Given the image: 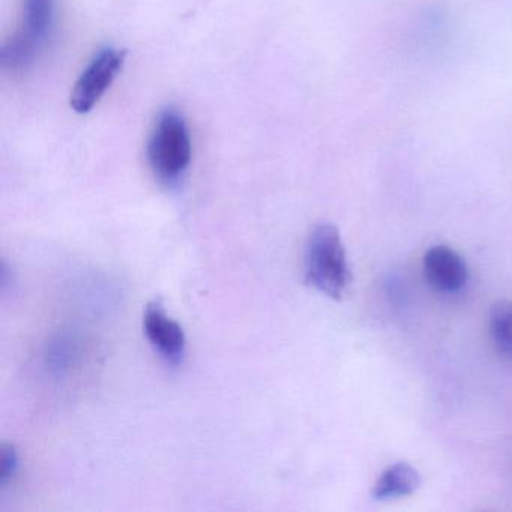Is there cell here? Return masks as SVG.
I'll return each instance as SVG.
<instances>
[{
	"label": "cell",
	"mask_w": 512,
	"mask_h": 512,
	"mask_svg": "<svg viewBox=\"0 0 512 512\" xmlns=\"http://www.w3.org/2000/svg\"><path fill=\"white\" fill-rule=\"evenodd\" d=\"M146 155L152 173L163 184H178L184 178L193 157V143L190 128L179 110L167 107L158 113Z\"/></svg>",
	"instance_id": "obj_1"
},
{
	"label": "cell",
	"mask_w": 512,
	"mask_h": 512,
	"mask_svg": "<svg viewBox=\"0 0 512 512\" xmlns=\"http://www.w3.org/2000/svg\"><path fill=\"white\" fill-rule=\"evenodd\" d=\"M305 280L332 299L346 295L352 274L340 230L329 223L314 227L305 250Z\"/></svg>",
	"instance_id": "obj_2"
},
{
	"label": "cell",
	"mask_w": 512,
	"mask_h": 512,
	"mask_svg": "<svg viewBox=\"0 0 512 512\" xmlns=\"http://www.w3.org/2000/svg\"><path fill=\"white\" fill-rule=\"evenodd\" d=\"M53 23L55 0H23L19 32L4 44L0 52L4 70L11 73L28 70L52 34Z\"/></svg>",
	"instance_id": "obj_3"
},
{
	"label": "cell",
	"mask_w": 512,
	"mask_h": 512,
	"mask_svg": "<svg viewBox=\"0 0 512 512\" xmlns=\"http://www.w3.org/2000/svg\"><path fill=\"white\" fill-rule=\"evenodd\" d=\"M127 50L104 47L86 65L71 92L70 106L79 115L91 112L121 73Z\"/></svg>",
	"instance_id": "obj_4"
},
{
	"label": "cell",
	"mask_w": 512,
	"mask_h": 512,
	"mask_svg": "<svg viewBox=\"0 0 512 512\" xmlns=\"http://www.w3.org/2000/svg\"><path fill=\"white\" fill-rule=\"evenodd\" d=\"M143 331L155 350L169 364H179L184 359L187 338L184 329L164 311L160 302H151L143 316Z\"/></svg>",
	"instance_id": "obj_5"
},
{
	"label": "cell",
	"mask_w": 512,
	"mask_h": 512,
	"mask_svg": "<svg viewBox=\"0 0 512 512\" xmlns=\"http://www.w3.org/2000/svg\"><path fill=\"white\" fill-rule=\"evenodd\" d=\"M422 269L427 283L442 293L460 292L469 278V269L463 257L446 245L431 247L425 253Z\"/></svg>",
	"instance_id": "obj_6"
},
{
	"label": "cell",
	"mask_w": 512,
	"mask_h": 512,
	"mask_svg": "<svg viewBox=\"0 0 512 512\" xmlns=\"http://www.w3.org/2000/svg\"><path fill=\"white\" fill-rule=\"evenodd\" d=\"M421 485V475L412 464L395 463L383 470L374 484L373 494L376 500H394L410 496Z\"/></svg>",
	"instance_id": "obj_7"
},
{
	"label": "cell",
	"mask_w": 512,
	"mask_h": 512,
	"mask_svg": "<svg viewBox=\"0 0 512 512\" xmlns=\"http://www.w3.org/2000/svg\"><path fill=\"white\" fill-rule=\"evenodd\" d=\"M490 332L497 350L512 358V304L494 305L490 313Z\"/></svg>",
	"instance_id": "obj_8"
},
{
	"label": "cell",
	"mask_w": 512,
	"mask_h": 512,
	"mask_svg": "<svg viewBox=\"0 0 512 512\" xmlns=\"http://www.w3.org/2000/svg\"><path fill=\"white\" fill-rule=\"evenodd\" d=\"M0 452V487L4 488L10 484L19 469V452L11 443H4Z\"/></svg>",
	"instance_id": "obj_9"
}]
</instances>
